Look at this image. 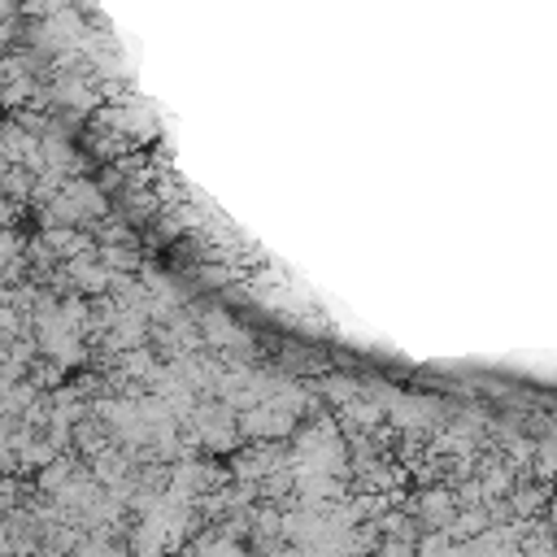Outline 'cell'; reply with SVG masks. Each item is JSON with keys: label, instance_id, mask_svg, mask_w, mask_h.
Masks as SVG:
<instances>
[{"label": "cell", "instance_id": "6da1fadb", "mask_svg": "<svg viewBox=\"0 0 557 557\" xmlns=\"http://www.w3.org/2000/svg\"><path fill=\"white\" fill-rule=\"evenodd\" d=\"M65 278H70L74 296H83V300H100V296H109V287H113V274L96 261V252L70 261V265H65Z\"/></svg>", "mask_w": 557, "mask_h": 557}, {"label": "cell", "instance_id": "7a4b0ae2", "mask_svg": "<svg viewBox=\"0 0 557 557\" xmlns=\"http://www.w3.org/2000/svg\"><path fill=\"white\" fill-rule=\"evenodd\" d=\"M30 187H35V178L26 170H17V165H4L0 170V196L9 205H30Z\"/></svg>", "mask_w": 557, "mask_h": 557}, {"label": "cell", "instance_id": "3957f363", "mask_svg": "<svg viewBox=\"0 0 557 557\" xmlns=\"http://www.w3.org/2000/svg\"><path fill=\"white\" fill-rule=\"evenodd\" d=\"M318 396H322V400H331L335 409H344L348 400H357V396H361V383H357L352 374H331L326 383H318Z\"/></svg>", "mask_w": 557, "mask_h": 557}, {"label": "cell", "instance_id": "277c9868", "mask_svg": "<svg viewBox=\"0 0 557 557\" xmlns=\"http://www.w3.org/2000/svg\"><path fill=\"white\" fill-rule=\"evenodd\" d=\"M17 222V205H9L4 196H0V226H13Z\"/></svg>", "mask_w": 557, "mask_h": 557}, {"label": "cell", "instance_id": "5b68a950", "mask_svg": "<svg viewBox=\"0 0 557 557\" xmlns=\"http://www.w3.org/2000/svg\"><path fill=\"white\" fill-rule=\"evenodd\" d=\"M165 557H196V548H191V544H183V548H174V553H165Z\"/></svg>", "mask_w": 557, "mask_h": 557}]
</instances>
